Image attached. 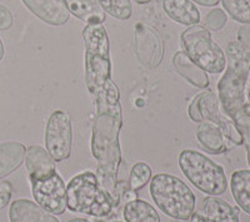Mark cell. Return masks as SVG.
I'll return each instance as SVG.
<instances>
[{
	"label": "cell",
	"mask_w": 250,
	"mask_h": 222,
	"mask_svg": "<svg viewBox=\"0 0 250 222\" xmlns=\"http://www.w3.org/2000/svg\"><path fill=\"white\" fill-rule=\"evenodd\" d=\"M97 113L93 123L91 153L97 160V177L102 187L118 205L120 201L118 172L122 163L119 134L123 125L120 92L113 80L94 98Z\"/></svg>",
	"instance_id": "obj_1"
},
{
	"label": "cell",
	"mask_w": 250,
	"mask_h": 222,
	"mask_svg": "<svg viewBox=\"0 0 250 222\" xmlns=\"http://www.w3.org/2000/svg\"><path fill=\"white\" fill-rule=\"evenodd\" d=\"M227 71L218 83L219 102L228 117L245 104V88L250 73V51L239 42L227 46Z\"/></svg>",
	"instance_id": "obj_2"
},
{
	"label": "cell",
	"mask_w": 250,
	"mask_h": 222,
	"mask_svg": "<svg viewBox=\"0 0 250 222\" xmlns=\"http://www.w3.org/2000/svg\"><path fill=\"white\" fill-rule=\"evenodd\" d=\"M85 46L86 88L95 98L111 80L109 37L103 24H86L83 29Z\"/></svg>",
	"instance_id": "obj_3"
},
{
	"label": "cell",
	"mask_w": 250,
	"mask_h": 222,
	"mask_svg": "<svg viewBox=\"0 0 250 222\" xmlns=\"http://www.w3.org/2000/svg\"><path fill=\"white\" fill-rule=\"evenodd\" d=\"M114 199L102 187L97 174L85 171L70 179L66 187V207L71 212L93 217H106L113 211Z\"/></svg>",
	"instance_id": "obj_4"
},
{
	"label": "cell",
	"mask_w": 250,
	"mask_h": 222,
	"mask_svg": "<svg viewBox=\"0 0 250 222\" xmlns=\"http://www.w3.org/2000/svg\"><path fill=\"white\" fill-rule=\"evenodd\" d=\"M150 195L158 208L171 219L187 221L194 214L196 198L191 188L179 177L155 174L150 181Z\"/></svg>",
	"instance_id": "obj_5"
},
{
	"label": "cell",
	"mask_w": 250,
	"mask_h": 222,
	"mask_svg": "<svg viewBox=\"0 0 250 222\" xmlns=\"http://www.w3.org/2000/svg\"><path fill=\"white\" fill-rule=\"evenodd\" d=\"M179 167L187 179L199 191L209 196L223 195L228 188L224 168L209 157L194 149H184L179 154Z\"/></svg>",
	"instance_id": "obj_6"
},
{
	"label": "cell",
	"mask_w": 250,
	"mask_h": 222,
	"mask_svg": "<svg viewBox=\"0 0 250 222\" xmlns=\"http://www.w3.org/2000/svg\"><path fill=\"white\" fill-rule=\"evenodd\" d=\"M182 44L187 55L203 71L211 74L224 72L227 57L223 49L211 38L210 31L203 25H193L182 34Z\"/></svg>",
	"instance_id": "obj_7"
},
{
	"label": "cell",
	"mask_w": 250,
	"mask_h": 222,
	"mask_svg": "<svg viewBox=\"0 0 250 222\" xmlns=\"http://www.w3.org/2000/svg\"><path fill=\"white\" fill-rule=\"evenodd\" d=\"M188 114L191 121L196 123L211 122L220 127L224 136L229 142L234 145H243V136L236 128L233 121L227 120L220 114V107H219V99L216 98L213 92H204L196 96L193 102L189 104Z\"/></svg>",
	"instance_id": "obj_8"
},
{
	"label": "cell",
	"mask_w": 250,
	"mask_h": 222,
	"mask_svg": "<svg viewBox=\"0 0 250 222\" xmlns=\"http://www.w3.org/2000/svg\"><path fill=\"white\" fill-rule=\"evenodd\" d=\"M73 145V125L69 113L54 111L50 114L45 125L46 151L55 162H62L70 157Z\"/></svg>",
	"instance_id": "obj_9"
},
{
	"label": "cell",
	"mask_w": 250,
	"mask_h": 222,
	"mask_svg": "<svg viewBox=\"0 0 250 222\" xmlns=\"http://www.w3.org/2000/svg\"><path fill=\"white\" fill-rule=\"evenodd\" d=\"M35 202L51 215H62L66 210V186L55 172L45 179H30Z\"/></svg>",
	"instance_id": "obj_10"
},
{
	"label": "cell",
	"mask_w": 250,
	"mask_h": 222,
	"mask_svg": "<svg viewBox=\"0 0 250 222\" xmlns=\"http://www.w3.org/2000/svg\"><path fill=\"white\" fill-rule=\"evenodd\" d=\"M134 50L135 57L143 67L156 68L164 57V43L160 35L150 26L140 23L134 31Z\"/></svg>",
	"instance_id": "obj_11"
},
{
	"label": "cell",
	"mask_w": 250,
	"mask_h": 222,
	"mask_svg": "<svg viewBox=\"0 0 250 222\" xmlns=\"http://www.w3.org/2000/svg\"><path fill=\"white\" fill-rule=\"evenodd\" d=\"M24 5L44 23L53 26L65 25L69 22V13L64 0H21Z\"/></svg>",
	"instance_id": "obj_12"
},
{
	"label": "cell",
	"mask_w": 250,
	"mask_h": 222,
	"mask_svg": "<svg viewBox=\"0 0 250 222\" xmlns=\"http://www.w3.org/2000/svg\"><path fill=\"white\" fill-rule=\"evenodd\" d=\"M191 222H240L238 211L216 196L205 197L202 208L191 215Z\"/></svg>",
	"instance_id": "obj_13"
},
{
	"label": "cell",
	"mask_w": 250,
	"mask_h": 222,
	"mask_svg": "<svg viewBox=\"0 0 250 222\" xmlns=\"http://www.w3.org/2000/svg\"><path fill=\"white\" fill-rule=\"evenodd\" d=\"M25 167L30 179H45L57 172L55 160L40 146H30L26 149Z\"/></svg>",
	"instance_id": "obj_14"
},
{
	"label": "cell",
	"mask_w": 250,
	"mask_h": 222,
	"mask_svg": "<svg viewBox=\"0 0 250 222\" xmlns=\"http://www.w3.org/2000/svg\"><path fill=\"white\" fill-rule=\"evenodd\" d=\"M10 222H60L30 199H15L9 208Z\"/></svg>",
	"instance_id": "obj_15"
},
{
	"label": "cell",
	"mask_w": 250,
	"mask_h": 222,
	"mask_svg": "<svg viewBox=\"0 0 250 222\" xmlns=\"http://www.w3.org/2000/svg\"><path fill=\"white\" fill-rule=\"evenodd\" d=\"M163 9L171 20L185 26L198 25L200 12L190 0H163Z\"/></svg>",
	"instance_id": "obj_16"
},
{
	"label": "cell",
	"mask_w": 250,
	"mask_h": 222,
	"mask_svg": "<svg viewBox=\"0 0 250 222\" xmlns=\"http://www.w3.org/2000/svg\"><path fill=\"white\" fill-rule=\"evenodd\" d=\"M173 66L176 73L180 74L187 82L198 88H207L209 86V77L207 72L188 57L185 51H176L173 57Z\"/></svg>",
	"instance_id": "obj_17"
},
{
	"label": "cell",
	"mask_w": 250,
	"mask_h": 222,
	"mask_svg": "<svg viewBox=\"0 0 250 222\" xmlns=\"http://www.w3.org/2000/svg\"><path fill=\"white\" fill-rule=\"evenodd\" d=\"M196 138L200 146L211 154H222L228 149V140L220 127L208 121L199 124Z\"/></svg>",
	"instance_id": "obj_18"
},
{
	"label": "cell",
	"mask_w": 250,
	"mask_h": 222,
	"mask_svg": "<svg viewBox=\"0 0 250 222\" xmlns=\"http://www.w3.org/2000/svg\"><path fill=\"white\" fill-rule=\"evenodd\" d=\"M69 13L85 24H103L106 13L103 10L98 0H64Z\"/></svg>",
	"instance_id": "obj_19"
},
{
	"label": "cell",
	"mask_w": 250,
	"mask_h": 222,
	"mask_svg": "<svg viewBox=\"0 0 250 222\" xmlns=\"http://www.w3.org/2000/svg\"><path fill=\"white\" fill-rule=\"evenodd\" d=\"M26 148L23 143H0V179L17 171L25 160Z\"/></svg>",
	"instance_id": "obj_20"
},
{
	"label": "cell",
	"mask_w": 250,
	"mask_h": 222,
	"mask_svg": "<svg viewBox=\"0 0 250 222\" xmlns=\"http://www.w3.org/2000/svg\"><path fill=\"white\" fill-rule=\"evenodd\" d=\"M230 188L235 202L244 212L250 215V171L239 170L231 174Z\"/></svg>",
	"instance_id": "obj_21"
},
{
	"label": "cell",
	"mask_w": 250,
	"mask_h": 222,
	"mask_svg": "<svg viewBox=\"0 0 250 222\" xmlns=\"http://www.w3.org/2000/svg\"><path fill=\"white\" fill-rule=\"evenodd\" d=\"M123 215L125 222H160V216L155 208L149 202L139 198L125 203Z\"/></svg>",
	"instance_id": "obj_22"
},
{
	"label": "cell",
	"mask_w": 250,
	"mask_h": 222,
	"mask_svg": "<svg viewBox=\"0 0 250 222\" xmlns=\"http://www.w3.org/2000/svg\"><path fill=\"white\" fill-rule=\"evenodd\" d=\"M229 118L233 121L236 128L242 133L243 145L247 148L248 163L250 166V108L248 107L247 102L242 108L234 112Z\"/></svg>",
	"instance_id": "obj_23"
},
{
	"label": "cell",
	"mask_w": 250,
	"mask_h": 222,
	"mask_svg": "<svg viewBox=\"0 0 250 222\" xmlns=\"http://www.w3.org/2000/svg\"><path fill=\"white\" fill-rule=\"evenodd\" d=\"M222 4L235 22L250 25V0H222Z\"/></svg>",
	"instance_id": "obj_24"
},
{
	"label": "cell",
	"mask_w": 250,
	"mask_h": 222,
	"mask_svg": "<svg viewBox=\"0 0 250 222\" xmlns=\"http://www.w3.org/2000/svg\"><path fill=\"white\" fill-rule=\"evenodd\" d=\"M103 10L119 20H128L133 13L130 0H98Z\"/></svg>",
	"instance_id": "obj_25"
},
{
	"label": "cell",
	"mask_w": 250,
	"mask_h": 222,
	"mask_svg": "<svg viewBox=\"0 0 250 222\" xmlns=\"http://www.w3.org/2000/svg\"><path fill=\"white\" fill-rule=\"evenodd\" d=\"M151 178V168L145 162H137L133 166L129 178V188L134 192L139 191Z\"/></svg>",
	"instance_id": "obj_26"
},
{
	"label": "cell",
	"mask_w": 250,
	"mask_h": 222,
	"mask_svg": "<svg viewBox=\"0 0 250 222\" xmlns=\"http://www.w3.org/2000/svg\"><path fill=\"white\" fill-rule=\"evenodd\" d=\"M228 18L225 12L220 8H215L204 17V28L211 31H218L227 25Z\"/></svg>",
	"instance_id": "obj_27"
},
{
	"label": "cell",
	"mask_w": 250,
	"mask_h": 222,
	"mask_svg": "<svg viewBox=\"0 0 250 222\" xmlns=\"http://www.w3.org/2000/svg\"><path fill=\"white\" fill-rule=\"evenodd\" d=\"M14 17L5 5L0 4V31H5L13 26Z\"/></svg>",
	"instance_id": "obj_28"
},
{
	"label": "cell",
	"mask_w": 250,
	"mask_h": 222,
	"mask_svg": "<svg viewBox=\"0 0 250 222\" xmlns=\"http://www.w3.org/2000/svg\"><path fill=\"white\" fill-rule=\"evenodd\" d=\"M13 194V186L8 181L0 182V210L9 205Z\"/></svg>",
	"instance_id": "obj_29"
},
{
	"label": "cell",
	"mask_w": 250,
	"mask_h": 222,
	"mask_svg": "<svg viewBox=\"0 0 250 222\" xmlns=\"http://www.w3.org/2000/svg\"><path fill=\"white\" fill-rule=\"evenodd\" d=\"M238 42L250 51V25L240 26L238 30Z\"/></svg>",
	"instance_id": "obj_30"
},
{
	"label": "cell",
	"mask_w": 250,
	"mask_h": 222,
	"mask_svg": "<svg viewBox=\"0 0 250 222\" xmlns=\"http://www.w3.org/2000/svg\"><path fill=\"white\" fill-rule=\"evenodd\" d=\"M191 1L202 6H216L220 3V0H191Z\"/></svg>",
	"instance_id": "obj_31"
},
{
	"label": "cell",
	"mask_w": 250,
	"mask_h": 222,
	"mask_svg": "<svg viewBox=\"0 0 250 222\" xmlns=\"http://www.w3.org/2000/svg\"><path fill=\"white\" fill-rule=\"evenodd\" d=\"M4 54H5V47H4V43L1 42V39H0V62L3 60Z\"/></svg>",
	"instance_id": "obj_32"
},
{
	"label": "cell",
	"mask_w": 250,
	"mask_h": 222,
	"mask_svg": "<svg viewBox=\"0 0 250 222\" xmlns=\"http://www.w3.org/2000/svg\"><path fill=\"white\" fill-rule=\"evenodd\" d=\"M68 222H93V221H90V220H86V219H82V217H75V219L69 220Z\"/></svg>",
	"instance_id": "obj_33"
},
{
	"label": "cell",
	"mask_w": 250,
	"mask_h": 222,
	"mask_svg": "<svg viewBox=\"0 0 250 222\" xmlns=\"http://www.w3.org/2000/svg\"><path fill=\"white\" fill-rule=\"evenodd\" d=\"M134 1H137L138 4H148L150 0H134Z\"/></svg>",
	"instance_id": "obj_34"
},
{
	"label": "cell",
	"mask_w": 250,
	"mask_h": 222,
	"mask_svg": "<svg viewBox=\"0 0 250 222\" xmlns=\"http://www.w3.org/2000/svg\"><path fill=\"white\" fill-rule=\"evenodd\" d=\"M249 100H250V89H249Z\"/></svg>",
	"instance_id": "obj_35"
},
{
	"label": "cell",
	"mask_w": 250,
	"mask_h": 222,
	"mask_svg": "<svg viewBox=\"0 0 250 222\" xmlns=\"http://www.w3.org/2000/svg\"><path fill=\"white\" fill-rule=\"evenodd\" d=\"M111 222H122V221H111Z\"/></svg>",
	"instance_id": "obj_36"
}]
</instances>
